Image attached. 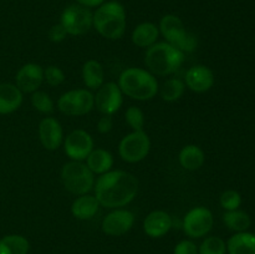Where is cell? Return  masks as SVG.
<instances>
[{"label": "cell", "mask_w": 255, "mask_h": 254, "mask_svg": "<svg viewBox=\"0 0 255 254\" xmlns=\"http://www.w3.org/2000/svg\"><path fill=\"white\" fill-rule=\"evenodd\" d=\"M126 122L133 131H142L144 126V115L142 110L137 106H131L127 109Z\"/></svg>", "instance_id": "cell-30"}, {"label": "cell", "mask_w": 255, "mask_h": 254, "mask_svg": "<svg viewBox=\"0 0 255 254\" xmlns=\"http://www.w3.org/2000/svg\"><path fill=\"white\" fill-rule=\"evenodd\" d=\"M254 234H255V233H254Z\"/></svg>", "instance_id": "cell-37"}, {"label": "cell", "mask_w": 255, "mask_h": 254, "mask_svg": "<svg viewBox=\"0 0 255 254\" xmlns=\"http://www.w3.org/2000/svg\"><path fill=\"white\" fill-rule=\"evenodd\" d=\"M184 62V52L168 42H156L147 49L144 64L151 74L167 76L176 72Z\"/></svg>", "instance_id": "cell-3"}, {"label": "cell", "mask_w": 255, "mask_h": 254, "mask_svg": "<svg viewBox=\"0 0 255 254\" xmlns=\"http://www.w3.org/2000/svg\"><path fill=\"white\" fill-rule=\"evenodd\" d=\"M124 104L122 91L116 82H106L97 89L95 95V106L102 115L112 116Z\"/></svg>", "instance_id": "cell-11"}, {"label": "cell", "mask_w": 255, "mask_h": 254, "mask_svg": "<svg viewBox=\"0 0 255 254\" xmlns=\"http://www.w3.org/2000/svg\"><path fill=\"white\" fill-rule=\"evenodd\" d=\"M151 149V141L146 132L133 131L125 136L119 144L120 157L128 163H137L147 157Z\"/></svg>", "instance_id": "cell-7"}, {"label": "cell", "mask_w": 255, "mask_h": 254, "mask_svg": "<svg viewBox=\"0 0 255 254\" xmlns=\"http://www.w3.org/2000/svg\"><path fill=\"white\" fill-rule=\"evenodd\" d=\"M159 30L153 22H142L132 32V42L138 47H149L156 44Z\"/></svg>", "instance_id": "cell-22"}, {"label": "cell", "mask_w": 255, "mask_h": 254, "mask_svg": "<svg viewBox=\"0 0 255 254\" xmlns=\"http://www.w3.org/2000/svg\"><path fill=\"white\" fill-rule=\"evenodd\" d=\"M92 26L101 36L117 40L126 30V11L117 1H107L100 5L92 17Z\"/></svg>", "instance_id": "cell-4"}, {"label": "cell", "mask_w": 255, "mask_h": 254, "mask_svg": "<svg viewBox=\"0 0 255 254\" xmlns=\"http://www.w3.org/2000/svg\"><path fill=\"white\" fill-rule=\"evenodd\" d=\"M66 36L67 32L61 24H55L54 26H51V29L49 30V39L51 40L52 42L64 41Z\"/></svg>", "instance_id": "cell-34"}, {"label": "cell", "mask_w": 255, "mask_h": 254, "mask_svg": "<svg viewBox=\"0 0 255 254\" xmlns=\"http://www.w3.org/2000/svg\"><path fill=\"white\" fill-rule=\"evenodd\" d=\"M186 90V84L178 77H171L161 87L162 100L167 102H174L181 99Z\"/></svg>", "instance_id": "cell-27"}, {"label": "cell", "mask_w": 255, "mask_h": 254, "mask_svg": "<svg viewBox=\"0 0 255 254\" xmlns=\"http://www.w3.org/2000/svg\"><path fill=\"white\" fill-rule=\"evenodd\" d=\"M179 163L187 171H197L201 168L204 163V156L203 149L196 144H187L179 152Z\"/></svg>", "instance_id": "cell-23"}, {"label": "cell", "mask_w": 255, "mask_h": 254, "mask_svg": "<svg viewBox=\"0 0 255 254\" xmlns=\"http://www.w3.org/2000/svg\"><path fill=\"white\" fill-rule=\"evenodd\" d=\"M227 244L219 237H208L202 242L198 248V254H226Z\"/></svg>", "instance_id": "cell-28"}, {"label": "cell", "mask_w": 255, "mask_h": 254, "mask_svg": "<svg viewBox=\"0 0 255 254\" xmlns=\"http://www.w3.org/2000/svg\"><path fill=\"white\" fill-rule=\"evenodd\" d=\"M112 127H114V121L109 115H104L97 122V129H99L100 133H107V132L111 131Z\"/></svg>", "instance_id": "cell-35"}, {"label": "cell", "mask_w": 255, "mask_h": 254, "mask_svg": "<svg viewBox=\"0 0 255 254\" xmlns=\"http://www.w3.org/2000/svg\"><path fill=\"white\" fill-rule=\"evenodd\" d=\"M92 17L94 14L90 11L89 7L74 4L62 11L60 24L65 27L67 35L79 36L90 31L92 27Z\"/></svg>", "instance_id": "cell-9"}, {"label": "cell", "mask_w": 255, "mask_h": 254, "mask_svg": "<svg viewBox=\"0 0 255 254\" xmlns=\"http://www.w3.org/2000/svg\"><path fill=\"white\" fill-rule=\"evenodd\" d=\"M242 203L241 194L233 189H228V191L223 192L221 196V206L223 207L226 211H236L239 208Z\"/></svg>", "instance_id": "cell-31"}, {"label": "cell", "mask_w": 255, "mask_h": 254, "mask_svg": "<svg viewBox=\"0 0 255 254\" xmlns=\"http://www.w3.org/2000/svg\"><path fill=\"white\" fill-rule=\"evenodd\" d=\"M95 197L105 208H119L131 203L138 192V179L126 171H109L95 183Z\"/></svg>", "instance_id": "cell-1"}, {"label": "cell", "mask_w": 255, "mask_h": 254, "mask_svg": "<svg viewBox=\"0 0 255 254\" xmlns=\"http://www.w3.org/2000/svg\"><path fill=\"white\" fill-rule=\"evenodd\" d=\"M134 223V214L128 209H116L107 214L102 221V231L105 234L120 237L131 231Z\"/></svg>", "instance_id": "cell-13"}, {"label": "cell", "mask_w": 255, "mask_h": 254, "mask_svg": "<svg viewBox=\"0 0 255 254\" xmlns=\"http://www.w3.org/2000/svg\"><path fill=\"white\" fill-rule=\"evenodd\" d=\"M29 241L19 234H9L0 239V254H27Z\"/></svg>", "instance_id": "cell-25"}, {"label": "cell", "mask_w": 255, "mask_h": 254, "mask_svg": "<svg viewBox=\"0 0 255 254\" xmlns=\"http://www.w3.org/2000/svg\"><path fill=\"white\" fill-rule=\"evenodd\" d=\"M77 4L81 5L85 7H95L100 6L101 4H104L105 0H76Z\"/></svg>", "instance_id": "cell-36"}, {"label": "cell", "mask_w": 255, "mask_h": 254, "mask_svg": "<svg viewBox=\"0 0 255 254\" xmlns=\"http://www.w3.org/2000/svg\"><path fill=\"white\" fill-rule=\"evenodd\" d=\"M173 254H198V247L194 242L184 239L174 247Z\"/></svg>", "instance_id": "cell-33"}, {"label": "cell", "mask_w": 255, "mask_h": 254, "mask_svg": "<svg viewBox=\"0 0 255 254\" xmlns=\"http://www.w3.org/2000/svg\"><path fill=\"white\" fill-rule=\"evenodd\" d=\"M39 137L41 144L49 151H55L64 138L61 124L54 117H45L39 124Z\"/></svg>", "instance_id": "cell-16"}, {"label": "cell", "mask_w": 255, "mask_h": 254, "mask_svg": "<svg viewBox=\"0 0 255 254\" xmlns=\"http://www.w3.org/2000/svg\"><path fill=\"white\" fill-rule=\"evenodd\" d=\"M229 254H255V234L238 232L229 238L227 243Z\"/></svg>", "instance_id": "cell-21"}, {"label": "cell", "mask_w": 255, "mask_h": 254, "mask_svg": "<svg viewBox=\"0 0 255 254\" xmlns=\"http://www.w3.org/2000/svg\"><path fill=\"white\" fill-rule=\"evenodd\" d=\"M173 227V219L167 212L153 211L144 218L143 231L151 238H161L166 236Z\"/></svg>", "instance_id": "cell-17"}, {"label": "cell", "mask_w": 255, "mask_h": 254, "mask_svg": "<svg viewBox=\"0 0 255 254\" xmlns=\"http://www.w3.org/2000/svg\"><path fill=\"white\" fill-rule=\"evenodd\" d=\"M119 86L122 94L138 101L153 99L158 92V81L154 75L141 67L124 70L119 77Z\"/></svg>", "instance_id": "cell-2"}, {"label": "cell", "mask_w": 255, "mask_h": 254, "mask_svg": "<svg viewBox=\"0 0 255 254\" xmlns=\"http://www.w3.org/2000/svg\"><path fill=\"white\" fill-rule=\"evenodd\" d=\"M90 171L96 174H104L111 171L114 166V156L107 149L94 148L86 158Z\"/></svg>", "instance_id": "cell-20"}, {"label": "cell", "mask_w": 255, "mask_h": 254, "mask_svg": "<svg viewBox=\"0 0 255 254\" xmlns=\"http://www.w3.org/2000/svg\"><path fill=\"white\" fill-rule=\"evenodd\" d=\"M64 149L72 161L81 162L82 159H86L94 149V139L85 129H74L65 139Z\"/></svg>", "instance_id": "cell-12"}, {"label": "cell", "mask_w": 255, "mask_h": 254, "mask_svg": "<svg viewBox=\"0 0 255 254\" xmlns=\"http://www.w3.org/2000/svg\"><path fill=\"white\" fill-rule=\"evenodd\" d=\"M184 84L189 90L198 94L208 91L214 84L213 71L204 65H194L186 72Z\"/></svg>", "instance_id": "cell-15"}, {"label": "cell", "mask_w": 255, "mask_h": 254, "mask_svg": "<svg viewBox=\"0 0 255 254\" xmlns=\"http://www.w3.org/2000/svg\"><path fill=\"white\" fill-rule=\"evenodd\" d=\"M44 80L50 86H59L65 81V74L60 67L50 65L44 70Z\"/></svg>", "instance_id": "cell-32"}, {"label": "cell", "mask_w": 255, "mask_h": 254, "mask_svg": "<svg viewBox=\"0 0 255 254\" xmlns=\"http://www.w3.org/2000/svg\"><path fill=\"white\" fill-rule=\"evenodd\" d=\"M57 107L67 116H84L95 107V96L85 89L71 90L60 96Z\"/></svg>", "instance_id": "cell-8"}, {"label": "cell", "mask_w": 255, "mask_h": 254, "mask_svg": "<svg viewBox=\"0 0 255 254\" xmlns=\"http://www.w3.org/2000/svg\"><path fill=\"white\" fill-rule=\"evenodd\" d=\"M31 104L41 114H51L54 111V101L45 91H35L31 95Z\"/></svg>", "instance_id": "cell-29"}, {"label": "cell", "mask_w": 255, "mask_h": 254, "mask_svg": "<svg viewBox=\"0 0 255 254\" xmlns=\"http://www.w3.org/2000/svg\"><path fill=\"white\" fill-rule=\"evenodd\" d=\"M82 80L85 86L97 90L104 85L105 71L102 65L97 60H87L82 66Z\"/></svg>", "instance_id": "cell-24"}, {"label": "cell", "mask_w": 255, "mask_h": 254, "mask_svg": "<svg viewBox=\"0 0 255 254\" xmlns=\"http://www.w3.org/2000/svg\"><path fill=\"white\" fill-rule=\"evenodd\" d=\"M213 222V214L208 208L196 207L184 216L182 228L191 238H202L211 232Z\"/></svg>", "instance_id": "cell-10"}, {"label": "cell", "mask_w": 255, "mask_h": 254, "mask_svg": "<svg viewBox=\"0 0 255 254\" xmlns=\"http://www.w3.org/2000/svg\"><path fill=\"white\" fill-rule=\"evenodd\" d=\"M223 221L229 229L234 232H246L251 227V217L243 211H227L223 216Z\"/></svg>", "instance_id": "cell-26"}, {"label": "cell", "mask_w": 255, "mask_h": 254, "mask_svg": "<svg viewBox=\"0 0 255 254\" xmlns=\"http://www.w3.org/2000/svg\"><path fill=\"white\" fill-rule=\"evenodd\" d=\"M159 30L167 40L166 42L173 45L182 52H192L196 49V36L187 31L183 21L176 15H164L159 21Z\"/></svg>", "instance_id": "cell-6"}, {"label": "cell", "mask_w": 255, "mask_h": 254, "mask_svg": "<svg viewBox=\"0 0 255 254\" xmlns=\"http://www.w3.org/2000/svg\"><path fill=\"white\" fill-rule=\"evenodd\" d=\"M100 208V203L95 196L82 194L74 201L71 206V213L75 218L87 221L95 217Z\"/></svg>", "instance_id": "cell-19"}, {"label": "cell", "mask_w": 255, "mask_h": 254, "mask_svg": "<svg viewBox=\"0 0 255 254\" xmlns=\"http://www.w3.org/2000/svg\"><path fill=\"white\" fill-rule=\"evenodd\" d=\"M15 81H16V86L19 87L20 91L32 94V92L37 91L40 85L44 81V69L34 62L25 64L17 71Z\"/></svg>", "instance_id": "cell-14"}, {"label": "cell", "mask_w": 255, "mask_h": 254, "mask_svg": "<svg viewBox=\"0 0 255 254\" xmlns=\"http://www.w3.org/2000/svg\"><path fill=\"white\" fill-rule=\"evenodd\" d=\"M61 179L65 188L75 196L87 194L95 186L94 173L80 161L65 163L61 169Z\"/></svg>", "instance_id": "cell-5"}, {"label": "cell", "mask_w": 255, "mask_h": 254, "mask_svg": "<svg viewBox=\"0 0 255 254\" xmlns=\"http://www.w3.org/2000/svg\"><path fill=\"white\" fill-rule=\"evenodd\" d=\"M22 104V92L16 85L0 84V115L12 114Z\"/></svg>", "instance_id": "cell-18"}]
</instances>
